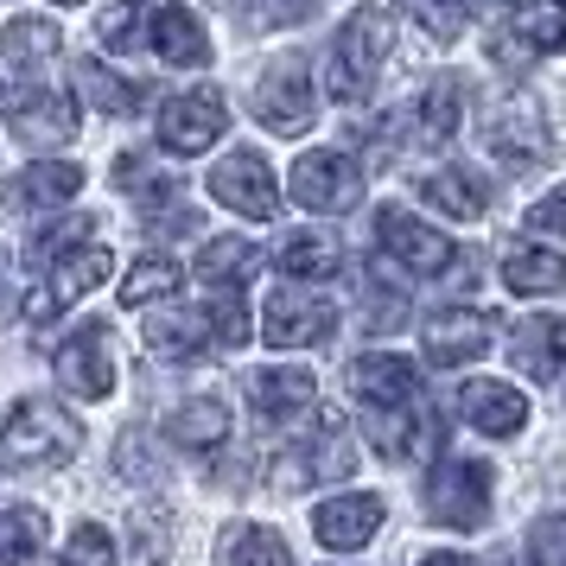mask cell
I'll list each match as a JSON object with an SVG mask.
<instances>
[{"instance_id": "obj_1", "label": "cell", "mask_w": 566, "mask_h": 566, "mask_svg": "<svg viewBox=\"0 0 566 566\" xmlns=\"http://www.w3.org/2000/svg\"><path fill=\"white\" fill-rule=\"evenodd\" d=\"M83 452V427L57 401H20L0 427V471H39V464H71Z\"/></svg>"}, {"instance_id": "obj_2", "label": "cell", "mask_w": 566, "mask_h": 566, "mask_svg": "<svg viewBox=\"0 0 566 566\" xmlns=\"http://www.w3.org/2000/svg\"><path fill=\"white\" fill-rule=\"evenodd\" d=\"M388 13H350L344 20V32H337L332 45V71H325V83H332V96L344 108H357L376 96V77H382L388 64Z\"/></svg>"}, {"instance_id": "obj_3", "label": "cell", "mask_w": 566, "mask_h": 566, "mask_svg": "<svg viewBox=\"0 0 566 566\" xmlns=\"http://www.w3.org/2000/svg\"><path fill=\"white\" fill-rule=\"evenodd\" d=\"M490 503H496V464L490 459H439L433 484H427V510L446 528H484Z\"/></svg>"}, {"instance_id": "obj_4", "label": "cell", "mask_w": 566, "mask_h": 566, "mask_svg": "<svg viewBox=\"0 0 566 566\" xmlns=\"http://www.w3.org/2000/svg\"><path fill=\"white\" fill-rule=\"evenodd\" d=\"M484 140H490V159H496L503 172H528V166L547 159L554 128H547V115H541L535 96H503V103L490 108Z\"/></svg>"}, {"instance_id": "obj_5", "label": "cell", "mask_w": 566, "mask_h": 566, "mask_svg": "<svg viewBox=\"0 0 566 566\" xmlns=\"http://www.w3.org/2000/svg\"><path fill=\"white\" fill-rule=\"evenodd\" d=\"M293 198L318 217L332 210H350L363 198V166L344 147H312V154L293 159Z\"/></svg>"}, {"instance_id": "obj_6", "label": "cell", "mask_w": 566, "mask_h": 566, "mask_svg": "<svg viewBox=\"0 0 566 566\" xmlns=\"http://www.w3.org/2000/svg\"><path fill=\"white\" fill-rule=\"evenodd\" d=\"M337 332V306L318 300V293H293V286H274L268 293V312H261V337L274 350H312Z\"/></svg>"}, {"instance_id": "obj_7", "label": "cell", "mask_w": 566, "mask_h": 566, "mask_svg": "<svg viewBox=\"0 0 566 566\" xmlns=\"http://www.w3.org/2000/svg\"><path fill=\"white\" fill-rule=\"evenodd\" d=\"M376 235H382L388 261H401V274H420V281L452 274V235H439L433 223H420L413 210H382L376 217Z\"/></svg>"}, {"instance_id": "obj_8", "label": "cell", "mask_w": 566, "mask_h": 566, "mask_svg": "<svg viewBox=\"0 0 566 566\" xmlns=\"http://www.w3.org/2000/svg\"><path fill=\"white\" fill-rule=\"evenodd\" d=\"M223 128H230V108L217 90H179L159 108V147L166 154H205L223 140Z\"/></svg>"}, {"instance_id": "obj_9", "label": "cell", "mask_w": 566, "mask_h": 566, "mask_svg": "<svg viewBox=\"0 0 566 566\" xmlns=\"http://www.w3.org/2000/svg\"><path fill=\"white\" fill-rule=\"evenodd\" d=\"M0 108H7V122H13V134H20L27 147H64V140L77 134V103L39 90V83L0 90Z\"/></svg>"}, {"instance_id": "obj_10", "label": "cell", "mask_w": 566, "mask_h": 566, "mask_svg": "<svg viewBox=\"0 0 566 566\" xmlns=\"http://www.w3.org/2000/svg\"><path fill=\"white\" fill-rule=\"evenodd\" d=\"M255 122L274 134H306L312 122H318V96H312V77L300 57H286V64H274L268 77H261L255 90Z\"/></svg>"}, {"instance_id": "obj_11", "label": "cell", "mask_w": 566, "mask_h": 566, "mask_svg": "<svg viewBox=\"0 0 566 566\" xmlns=\"http://www.w3.org/2000/svg\"><path fill=\"white\" fill-rule=\"evenodd\" d=\"M210 198H223L235 217H249V223H274L281 217V191H274V172H268V159L261 154H230L217 159V172H210Z\"/></svg>"}, {"instance_id": "obj_12", "label": "cell", "mask_w": 566, "mask_h": 566, "mask_svg": "<svg viewBox=\"0 0 566 566\" xmlns=\"http://www.w3.org/2000/svg\"><path fill=\"white\" fill-rule=\"evenodd\" d=\"M57 382L71 388V395H83V401H103L108 388H115V337H108V325H77V332L64 337Z\"/></svg>"}, {"instance_id": "obj_13", "label": "cell", "mask_w": 566, "mask_h": 566, "mask_svg": "<svg viewBox=\"0 0 566 566\" xmlns=\"http://www.w3.org/2000/svg\"><path fill=\"white\" fill-rule=\"evenodd\" d=\"M350 388H357L363 413L420 408V369H413L401 350H369V357H357L350 363Z\"/></svg>"}, {"instance_id": "obj_14", "label": "cell", "mask_w": 566, "mask_h": 566, "mask_svg": "<svg viewBox=\"0 0 566 566\" xmlns=\"http://www.w3.org/2000/svg\"><path fill=\"white\" fill-rule=\"evenodd\" d=\"M490 337H496V318L478 306H446L427 318V332H420V344H427V357L439 363V369H459V363H478L490 350Z\"/></svg>"}, {"instance_id": "obj_15", "label": "cell", "mask_w": 566, "mask_h": 566, "mask_svg": "<svg viewBox=\"0 0 566 566\" xmlns=\"http://www.w3.org/2000/svg\"><path fill=\"white\" fill-rule=\"evenodd\" d=\"M510 357L522 376H535V382H554L566 369V318L554 312H535V318H522L510 332Z\"/></svg>"}, {"instance_id": "obj_16", "label": "cell", "mask_w": 566, "mask_h": 566, "mask_svg": "<svg viewBox=\"0 0 566 566\" xmlns=\"http://www.w3.org/2000/svg\"><path fill=\"white\" fill-rule=\"evenodd\" d=\"M459 413L478 427V433H490V439H510V433H522V427H528V401H522V388L484 382V376L459 388Z\"/></svg>"}, {"instance_id": "obj_17", "label": "cell", "mask_w": 566, "mask_h": 566, "mask_svg": "<svg viewBox=\"0 0 566 566\" xmlns=\"http://www.w3.org/2000/svg\"><path fill=\"white\" fill-rule=\"evenodd\" d=\"M312 528H318V541H325V547L350 554V547H363V541H369L376 528H382V496H369V490L332 496V503H318Z\"/></svg>"}, {"instance_id": "obj_18", "label": "cell", "mask_w": 566, "mask_h": 566, "mask_svg": "<svg viewBox=\"0 0 566 566\" xmlns=\"http://www.w3.org/2000/svg\"><path fill=\"white\" fill-rule=\"evenodd\" d=\"M77 185H83V166H71V159H39L20 179H7L0 205L7 210H57L64 198H77Z\"/></svg>"}, {"instance_id": "obj_19", "label": "cell", "mask_w": 566, "mask_h": 566, "mask_svg": "<svg viewBox=\"0 0 566 566\" xmlns=\"http://www.w3.org/2000/svg\"><path fill=\"white\" fill-rule=\"evenodd\" d=\"M147 45L166 64H210V32L198 27L191 7H154L147 13Z\"/></svg>"}, {"instance_id": "obj_20", "label": "cell", "mask_w": 566, "mask_h": 566, "mask_svg": "<svg viewBox=\"0 0 566 566\" xmlns=\"http://www.w3.org/2000/svg\"><path fill=\"white\" fill-rule=\"evenodd\" d=\"M452 128H459V83H433V90L413 96L408 115H395V134L401 140H420V147L452 140Z\"/></svg>"}, {"instance_id": "obj_21", "label": "cell", "mask_w": 566, "mask_h": 566, "mask_svg": "<svg viewBox=\"0 0 566 566\" xmlns=\"http://www.w3.org/2000/svg\"><path fill=\"white\" fill-rule=\"evenodd\" d=\"M249 401H255L261 420H293V413H306L318 401V382L306 369H255L249 376Z\"/></svg>"}, {"instance_id": "obj_22", "label": "cell", "mask_w": 566, "mask_h": 566, "mask_svg": "<svg viewBox=\"0 0 566 566\" xmlns=\"http://www.w3.org/2000/svg\"><path fill=\"white\" fill-rule=\"evenodd\" d=\"M420 198L439 210V217H452V223H478L490 205V191L478 172H464V166H446V172H433V179L420 185Z\"/></svg>"}, {"instance_id": "obj_23", "label": "cell", "mask_w": 566, "mask_h": 566, "mask_svg": "<svg viewBox=\"0 0 566 566\" xmlns=\"http://www.w3.org/2000/svg\"><path fill=\"white\" fill-rule=\"evenodd\" d=\"M300 452V464H306V484H344L350 471H357V433L344 427V420H332L325 433H318V446H293Z\"/></svg>"}, {"instance_id": "obj_24", "label": "cell", "mask_w": 566, "mask_h": 566, "mask_svg": "<svg viewBox=\"0 0 566 566\" xmlns=\"http://www.w3.org/2000/svg\"><path fill=\"white\" fill-rule=\"evenodd\" d=\"M566 281V261L554 249H528V242H510V255H503V286L522 293V300H535V293H560Z\"/></svg>"}, {"instance_id": "obj_25", "label": "cell", "mask_w": 566, "mask_h": 566, "mask_svg": "<svg viewBox=\"0 0 566 566\" xmlns=\"http://www.w3.org/2000/svg\"><path fill=\"white\" fill-rule=\"evenodd\" d=\"M217 566H293L286 541L261 522H230L223 541H217Z\"/></svg>"}, {"instance_id": "obj_26", "label": "cell", "mask_w": 566, "mask_h": 566, "mask_svg": "<svg viewBox=\"0 0 566 566\" xmlns=\"http://www.w3.org/2000/svg\"><path fill=\"white\" fill-rule=\"evenodd\" d=\"M274 261H281V274H293V281H332L337 268H344L337 242L318 235V230H293L281 249H274Z\"/></svg>"}, {"instance_id": "obj_27", "label": "cell", "mask_w": 566, "mask_h": 566, "mask_svg": "<svg viewBox=\"0 0 566 566\" xmlns=\"http://www.w3.org/2000/svg\"><path fill=\"white\" fill-rule=\"evenodd\" d=\"M108 268H115V255H108L103 242H90V249H77V255L57 261V274L45 281V286H52V300H57V312L77 306L83 293H96V286L108 281Z\"/></svg>"}, {"instance_id": "obj_28", "label": "cell", "mask_w": 566, "mask_h": 566, "mask_svg": "<svg viewBox=\"0 0 566 566\" xmlns=\"http://www.w3.org/2000/svg\"><path fill=\"white\" fill-rule=\"evenodd\" d=\"M166 433H172V446H185V452H217V446L230 439V408H223V401H185V408L166 420Z\"/></svg>"}, {"instance_id": "obj_29", "label": "cell", "mask_w": 566, "mask_h": 566, "mask_svg": "<svg viewBox=\"0 0 566 566\" xmlns=\"http://www.w3.org/2000/svg\"><path fill=\"white\" fill-rule=\"evenodd\" d=\"M179 286H185V268H179V261L147 255V261H134V268H128V281H122V306L154 312V306H166V300H172Z\"/></svg>"}, {"instance_id": "obj_30", "label": "cell", "mask_w": 566, "mask_h": 566, "mask_svg": "<svg viewBox=\"0 0 566 566\" xmlns=\"http://www.w3.org/2000/svg\"><path fill=\"white\" fill-rule=\"evenodd\" d=\"M77 90H83V103H96L103 115H134L140 108V83H128V77H115L108 64H96V57H77Z\"/></svg>"}, {"instance_id": "obj_31", "label": "cell", "mask_w": 566, "mask_h": 566, "mask_svg": "<svg viewBox=\"0 0 566 566\" xmlns=\"http://www.w3.org/2000/svg\"><path fill=\"white\" fill-rule=\"evenodd\" d=\"M57 45H64V32H57L52 20H7V27H0V57H7V64H20V71L45 64Z\"/></svg>"}, {"instance_id": "obj_32", "label": "cell", "mask_w": 566, "mask_h": 566, "mask_svg": "<svg viewBox=\"0 0 566 566\" xmlns=\"http://www.w3.org/2000/svg\"><path fill=\"white\" fill-rule=\"evenodd\" d=\"M515 45H528V52H566V0L515 7Z\"/></svg>"}, {"instance_id": "obj_33", "label": "cell", "mask_w": 566, "mask_h": 566, "mask_svg": "<svg viewBox=\"0 0 566 566\" xmlns=\"http://www.w3.org/2000/svg\"><path fill=\"white\" fill-rule=\"evenodd\" d=\"M147 337L159 344V357H191L198 344H210L205 312L191 318V312H172V306H154V312H147Z\"/></svg>"}, {"instance_id": "obj_34", "label": "cell", "mask_w": 566, "mask_h": 566, "mask_svg": "<svg viewBox=\"0 0 566 566\" xmlns=\"http://www.w3.org/2000/svg\"><path fill=\"white\" fill-rule=\"evenodd\" d=\"M261 268V255L242 242V235H217L210 249H198V274L205 281H217V286H235V281H249Z\"/></svg>"}, {"instance_id": "obj_35", "label": "cell", "mask_w": 566, "mask_h": 566, "mask_svg": "<svg viewBox=\"0 0 566 566\" xmlns=\"http://www.w3.org/2000/svg\"><path fill=\"white\" fill-rule=\"evenodd\" d=\"M401 13H408L413 27L427 32V39H439V45H452V39H464V27H471V13H464V0H395Z\"/></svg>"}, {"instance_id": "obj_36", "label": "cell", "mask_w": 566, "mask_h": 566, "mask_svg": "<svg viewBox=\"0 0 566 566\" xmlns=\"http://www.w3.org/2000/svg\"><path fill=\"white\" fill-rule=\"evenodd\" d=\"M39 541H45V510H32V503L0 510V560H27V554H39Z\"/></svg>"}, {"instance_id": "obj_37", "label": "cell", "mask_w": 566, "mask_h": 566, "mask_svg": "<svg viewBox=\"0 0 566 566\" xmlns=\"http://www.w3.org/2000/svg\"><path fill=\"white\" fill-rule=\"evenodd\" d=\"M90 242H96L90 217H57V223H45V230L32 235V261H64V255H77V249H90Z\"/></svg>"}, {"instance_id": "obj_38", "label": "cell", "mask_w": 566, "mask_h": 566, "mask_svg": "<svg viewBox=\"0 0 566 566\" xmlns=\"http://www.w3.org/2000/svg\"><path fill=\"white\" fill-rule=\"evenodd\" d=\"M205 332L217 350H242L249 344V306L235 300V293H217V300H205Z\"/></svg>"}, {"instance_id": "obj_39", "label": "cell", "mask_w": 566, "mask_h": 566, "mask_svg": "<svg viewBox=\"0 0 566 566\" xmlns=\"http://www.w3.org/2000/svg\"><path fill=\"white\" fill-rule=\"evenodd\" d=\"M64 566H115V535L103 522H77L71 547H64Z\"/></svg>"}, {"instance_id": "obj_40", "label": "cell", "mask_w": 566, "mask_h": 566, "mask_svg": "<svg viewBox=\"0 0 566 566\" xmlns=\"http://www.w3.org/2000/svg\"><path fill=\"white\" fill-rule=\"evenodd\" d=\"M528 560L535 566H566V510L528 522Z\"/></svg>"}, {"instance_id": "obj_41", "label": "cell", "mask_w": 566, "mask_h": 566, "mask_svg": "<svg viewBox=\"0 0 566 566\" xmlns=\"http://www.w3.org/2000/svg\"><path fill=\"white\" fill-rule=\"evenodd\" d=\"M318 7H325V0H242V20H249V27H300Z\"/></svg>"}, {"instance_id": "obj_42", "label": "cell", "mask_w": 566, "mask_h": 566, "mask_svg": "<svg viewBox=\"0 0 566 566\" xmlns=\"http://www.w3.org/2000/svg\"><path fill=\"white\" fill-rule=\"evenodd\" d=\"M96 32H103V45H115V52H134L128 39L134 32L147 39V7H108L103 20H96Z\"/></svg>"}, {"instance_id": "obj_43", "label": "cell", "mask_w": 566, "mask_h": 566, "mask_svg": "<svg viewBox=\"0 0 566 566\" xmlns=\"http://www.w3.org/2000/svg\"><path fill=\"white\" fill-rule=\"evenodd\" d=\"M528 230H541V235H554V242H566V185H554V191H547V198L528 210Z\"/></svg>"}, {"instance_id": "obj_44", "label": "cell", "mask_w": 566, "mask_h": 566, "mask_svg": "<svg viewBox=\"0 0 566 566\" xmlns=\"http://www.w3.org/2000/svg\"><path fill=\"white\" fill-rule=\"evenodd\" d=\"M420 566H471V560H464V554H427Z\"/></svg>"}, {"instance_id": "obj_45", "label": "cell", "mask_w": 566, "mask_h": 566, "mask_svg": "<svg viewBox=\"0 0 566 566\" xmlns=\"http://www.w3.org/2000/svg\"><path fill=\"white\" fill-rule=\"evenodd\" d=\"M57 7H77V0H57Z\"/></svg>"}]
</instances>
